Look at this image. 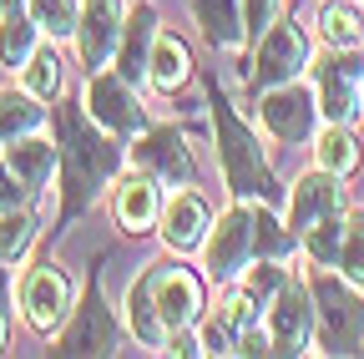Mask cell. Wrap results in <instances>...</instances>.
Listing matches in <instances>:
<instances>
[{"instance_id":"6da1fadb","label":"cell","mask_w":364,"mask_h":359,"mask_svg":"<svg viewBox=\"0 0 364 359\" xmlns=\"http://www.w3.org/2000/svg\"><path fill=\"white\" fill-rule=\"evenodd\" d=\"M56 152H61V228H71V223L97 203L112 177L122 172L127 162V147L117 132H107L97 117L86 112V102H61L56 107Z\"/></svg>"},{"instance_id":"7a4b0ae2","label":"cell","mask_w":364,"mask_h":359,"mask_svg":"<svg viewBox=\"0 0 364 359\" xmlns=\"http://www.w3.org/2000/svg\"><path fill=\"white\" fill-rule=\"evenodd\" d=\"M208 107H213V132H218V162H223V183L233 198L243 203H273L279 183H273V167L258 147V132L233 112L228 92L218 86V76L208 81Z\"/></svg>"},{"instance_id":"3957f363","label":"cell","mask_w":364,"mask_h":359,"mask_svg":"<svg viewBox=\"0 0 364 359\" xmlns=\"http://www.w3.org/2000/svg\"><path fill=\"white\" fill-rule=\"evenodd\" d=\"M309 294H314V314H318V344L329 354H359L364 344V299L354 294V284L329 268L314 263V279H309Z\"/></svg>"},{"instance_id":"277c9868","label":"cell","mask_w":364,"mask_h":359,"mask_svg":"<svg viewBox=\"0 0 364 359\" xmlns=\"http://www.w3.org/2000/svg\"><path fill=\"white\" fill-rule=\"evenodd\" d=\"M309 66V41L299 31V11L279 26H268L258 41H253V56H248V86H253V97L258 92H273V86H284V81H299Z\"/></svg>"},{"instance_id":"5b68a950","label":"cell","mask_w":364,"mask_h":359,"mask_svg":"<svg viewBox=\"0 0 364 359\" xmlns=\"http://www.w3.org/2000/svg\"><path fill=\"white\" fill-rule=\"evenodd\" d=\"M122 344V324L107 304V289H102V274H91L81 304L71 309V324L56 334V354L76 359V354H117Z\"/></svg>"},{"instance_id":"8992f818","label":"cell","mask_w":364,"mask_h":359,"mask_svg":"<svg viewBox=\"0 0 364 359\" xmlns=\"http://www.w3.org/2000/svg\"><path fill=\"white\" fill-rule=\"evenodd\" d=\"M314 97H318L324 122H344L349 127L359 117V107H364V56L329 46L314 61Z\"/></svg>"},{"instance_id":"52a82bcc","label":"cell","mask_w":364,"mask_h":359,"mask_svg":"<svg viewBox=\"0 0 364 359\" xmlns=\"http://www.w3.org/2000/svg\"><path fill=\"white\" fill-rule=\"evenodd\" d=\"M258 258V238H253V203H233L223 218H218V228L208 233V243H203V268L218 279V284H228V279H238L243 268Z\"/></svg>"},{"instance_id":"ba28073f","label":"cell","mask_w":364,"mask_h":359,"mask_svg":"<svg viewBox=\"0 0 364 359\" xmlns=\"http://www.w3.org/2000/svg\"><path fill=\"white\" fill-rule=\"evenodd\" d=\"M263 324L273 334V354H304L309 339L318 334V314H314V294L309 284H299L294 274L284 279V289L273 294L268 314H263Z\"/></svg>"},{"instance_id":"9c48e42d","label":"cell","mask_w":364,"mask_h":359,"mask_svg":"<svg viewBox=\"0 0 364 359\" xmlns=\"http://www.w3.org/2000/svg\"><path fill=\"white\" fill-rule=\"evenodd\" d=\"M21 314L36 334H56L71 319V279L56 268V258L36 263L21 284Z\"/></svg>"},{"instance_id":"30bf717a","label":"cell","mask_w":364,"mask_h":359,"mask_svg":"<svg viewBox=\"0 0 364 359\" xmlns=\"http://www.w3.org/2000/svg\"><path fill=\"white\" fill-rule=\"evenodd\" d=\"M147 279H152V299H157V314H162L167 334H182V329H198L203 324V284H198L193 268L152 263Z\"/></svg>"},{"instance_id":"8fae6325","label":"cell","mask_w":364,"mask_h":359,"mask_svg":"<svg viewBox=\"0 0 364 359\" xmlns=\"http://www.w3.org/2000/svg\"><path fill=\"white\" fill-rule=\"evenodd\" d=\"M258 117H263V127L279 142H314L318 137V117H324V112H318V97L309 92V86L284 81V86H273V92H263Z\"/></svg>"},{"instance_id":"7c38bea8","label":"cell","mask_w":364,"mask_h":359,"mask_svg":"<svg viewBox=\"0 0 364 359\" xmlns=\"http://www.w3.org/2000/svg\"><path fill=\"white\" fill-rule=\"evenodd\" d=\"M86 112L97 117L107 132H117L122 142L136 137V132H147L142 102H136L132 81H127L122 71H91V81H86Z\"/></svg>"},{"instance_id":"4fadbf2b","label":"cell","mask_w":364,"mask_h":359,"mask_svg":"<svg viewBox=\"0 0 364 359\" xmlns=\"http://www.w3.org/2000/svg\"><path fill=\"white\" fill-rule=\"evenodd\" d=\"M132 162L152 172L157 183L167 188H188L193 183V152H188V137H182L177 127H147V132H136V147H132Z\"/></svg>"},{"instance_id":"5bb4252c","label":"cell","mask_w":364,"mask_h":359,"mask_svg":"<svg viewBox=\"0 0 364 359\" xmlns=\"http://www.w3.org/2000/svg\"><path fill=\"white\" fill-rule=\"evenodd\" d=\"M334 213H344V177L314 167V172H304L299 183H294V193H289V218H284V223L304 238L314 223H324V218H334Z\"/></svg>"},{"instance_id":"9a60e30c","label":"cell","mask_w":364,"mask_h":359,"mask_svg":"<svg viewBox=\"0 0 364 359\" xmlns=\"http://www.w3.org/2000/svg\"><path fill=\"white\" fill-rule=\"evenodd\" d=\"M122 0H81V21H76V46H81V61L91 71H102L107 61H117V46H122Z\"/></svg>"},{"instance_id":"2e32d148","label":"cell","mask_w":364,"mask_h":359,"mask_svg":"<svg viewBox=\"0 0 364 359\" xmlns=\"http://www.w3.org/2000/svg\"><path fill=\"white\" fill-rule=\"evenodd\" d=\"M162 243L172 248V253H193V248H203L208 243V233H213V213H208V203H203V193H172L167 203H162Z\"/></svg>"},{"instance_id":"e0dca14e","label":"cell","mask_w":364,"mask_h":359,"mask_svg":"<svg viewBox=\"0 0 364 359\" xmlns=\"http://www.w3.org/2000/svg\"><path fill=\"white\" fill-rule=\"evenodd\" d=\"M112 218L127 238H142L162 223V198H157V177L152 172H132L112 198Z\"/></svg>"},{"instance_id":"ac0fdd59","label":"cell","mask_w":364,"mask_h":359,"mask_svg":"<svg viewBox=\"0 0 364 359\" xmlns=\"http://www.w3.org/2000/svg\"><path fill=\"white\" fill-rule=\"evenodd\" d=\"M152 46H157V11L152 6H136L122 26V46H117V71L136 86L147 81V66H152Z\"/></svg>"},{"instance_id":"d6986e66","label":"cell","mask_w":364,"mask_h":359,"mask_svg":"<svg viewBox=\"0 0 364 359\" xmlns=\"http://www.w3.org/2000/svg\"><path fill=\"white\" fill-rule=\"evenodd\" d=\"M6 162L16 167V177L26 183V193L36 198L46 183H51V172L61 167V152H56V142H41L36 132H26V137H11L6 142Z\"/></svg>"},{"instance_id":"ffe728a7","label":"cell","mask_w":364,"mask_h":359,"mask_svg":"<svg viewBox=\"0 0 364 359\" xmlns=\"http://www.w3.org/2000/svg\"><path fill=\"white\" fill-rule=\"evenodd\" d=\"M193 16L203 26V41L213 51H238L248 41L243 26V0H193Z\"/></svg>"},{"instance_id":"44dd1931","label":"cell","mask_w":364,"mask_h":359,"mask_svg":"<svg viewBox=\"0 0 364 359\" xmlns=\"http://www.w3.org/2000/svg\"><path fill=\"white\" fill-rule=\"evenodd\" d=\"M147 81L157 86L162 97L182 92V86L193 81V51H188V41H182V36H162V31H157V46H152Z\"/></svg>"},{"instance_id":"7402d4cb","label":"cell","mask_w":364,"mask_h":359,"mask_svg":"<svg viewBox=\"0 0 364 359\" xmlns=\"http://www.w3.org/2000/svg\"><path fill=\"white\" fill-rule=\"evenodd\" d=\"M127 324H132V334L142 339L147 349H167V324H162V314H157V299H152V279L142 274L132 289H127Z\"/></svg>"},{"instance_id":"603a6c76","label":"cell","mask_w":364,"mask_h":359,"mask_svg":"<svg viewBox=\"0 0 364 359\" xmlns=\"http://www.w3.org/2000/svg\"><path fill=\"white\" fill-rule=\"evenodd\" d=\"M318 36L329 41V46L339 51H359V41H364V16L354 0H324L318 6Z\"/></svg>"},{"instance_id":"cb8c5ba5","label":"cell","mask_w":364,"mask_h":359,"mask_svg":"<svg viewBox=\"0 0 364 359\" xmlns=\"http://www.w3.org/2000/svg\"><path fill=\"white\" fill-rule=\"evenodd\" d=\"M36 21H31V11H11V16H0V66H26L31 56H36Z\"/></svg>"},{"instance_id":"d4e9b609","label":"cell","mask_w":364,"mask_h":359,"mask_svg":"<svg viewBox=\"0 0 364 359\" xmlns=\"http://www.w3.org/2000/svg\"><path fill=\"white\" fill-rule=\"evenodd\" d=\"M36 102L41 97H31L26 86H21V92H0V142L26 137V132H41L46 107H36Z\"/></svg>"},{"instance_id":"484cf974","label":"cell","mask_w":364,"mask_h":359,"mask_svg":"<svg viewBox=\"0 0 364 359\" xmlns=\"http://www.w3.org/2000/svg\"><path fill=\"white\" fill-rule=\"evenodd\" d=\"M314 152H318V167H324V172H339V177H349V172L359 167V142L349 137L344 122H329L324 132H318V137H314Z\"/></svg>"},{"instance_id":"4316f807","label":"cell","mask_w":364,"mask_h":359,"mask_svg":"<svg viewBox=\"0 0 364 359\" xmlns=\"http://www.w3.org/2000/svg\"><path fill=\"white\" fill-rule=\"evenodd\" d=\"M344 238H349V218L334 213V218H324V223H314V228H309L299 243H304L309 263H318V268H339V248H344Z\"/></svg>"},{"instance_id":"83f0119b","label":"cell","mask_w":364,"mask_h":359,"mask_svg":"<svg viewBox=\"0 0 364 359\" xmlns=\"http://www.w3.org/2000/svg\"><path fill=\"white\" fill-rule=\"evenodd\" d=\"M253 238H258V258H289L299 248V233L289 228V223H279V213H273L268 203L253 208Z\"/></svg>"},{"instance_id":"f1b7e54d","label":"cell","mask_w":364,"mask_h":359,"mask_svg":"<svg viewBox=\"0 0 364 359\" xmlns=\"http://www.w3.org/2000/svg\"><path fill=\"white\" fill-rule=\"evenodd\" d=\"M61 51L56 46H41L26 66H21V81H26V92L31 97H41V102H51V97H61Z\"/></svg>"},{"instance_id":"f546056e","label":"cell","mask_w":364,"mask_h":359,"mask_svg":"<svg viewBox=\"0 0 364 359\" xmlns=\"http://www.w3.org/2000/svg\"><path fill=\"white\" fill-rule=\"evenodd\" d=\"M31 243H36V218H31L26 208L0 213V263L16 268V263L31 253Z\"/></svg>"},{"instance_id":"4dcf8cb0","label":"cell","mask_w":364,"mask_h":359,"mask_svg":"<svg viewBox=\"0 0 364 359\" xmlns=\"http://www.w3.org/2000/svg\"><path fill=\"white\" fill-rule=\"evenodd\" d=\"M26 11H31V21H36L46 36H56V41L76 36V21H81V6H76V0H26Z\"/></svg>"},{"instance_id":"1f68e13d","label":"cell","mask_w":364,"mask_h":359,"mask_svg":"<svg viewBox=\"0 0 364 359\" xmlns=\"http://www.w3.org/2000/svg\"><path fill=\"white\" fill-rule=\"evenodd\" d=\"M339 274H344L354 289H364V218L349 223V238H344V248H339Z\"/></svg>"},{"instance_id":"d6a6232c","label":"cell","mask_w":364,"mask_h":359,"mask_svg":"<svg viewBox=\"0 0 364 359\" xmlns=\"http://www.w3.org/2000/svg\"><path fill=\"white\" fill-rule=\"evenodd\" d=\"M31 203V193H26V183L16 177V167L0 157V213H16V208H26Z\"/></svg>"},{"instance_id":"836d02e7","label":"cell","mask_w":364,"mask_h":359,"mask_svg":"<svg viewBox=\"0 0 364 359\" xmlns=\"http://www.w3.org/2000/svg\"><path fill=\"white\" fill-rule=\"evenodd\" d=\"M243 26H248V41H258L273 26V0H243Z\"/></svg>"},{"instance_id":"e575fe53","label":"cell","mask_w":364,"mask_h":359,"mask_svg":"<svg viewBox=\"0 0 364 359\" xmlns=\"http://www.w3.org/2000/svg\"><path fill=\"white\" fill-rule=\"evenodd\" d=\"M11 339V304H6V263H0V349Z\"/></svg>"},{"instance_id":"d590c367","label":"cell","mask_w":364,"mask_h":359,"mask_svg":"<svg viewBox=\"0 0 364 359\" xmlns=\"http://www.w3.org/2000/svg\"><path fill=\"white\" fill-rule=\"evenodd\" d=\"M11 11H21V0H0V16H11Z\"/></svg>"}]
</instances>
